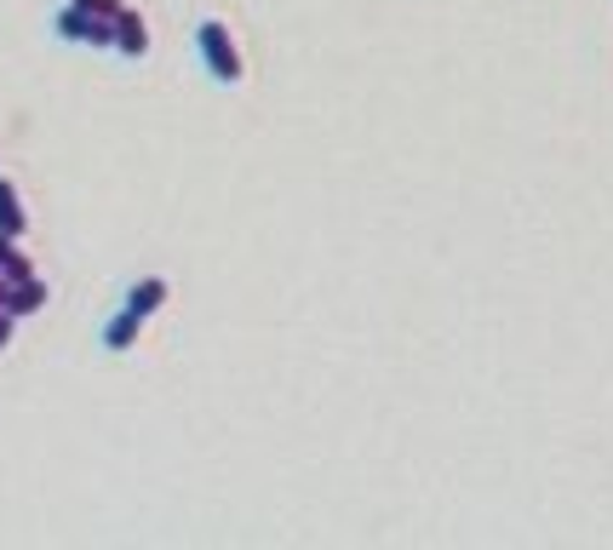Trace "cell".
I'll return each mask as SVG.
<instances>
[{"label": "cell", "mask_w": 613, "mask_h": 550, "mask_svg": "<svg viewBox=\"0 0 613 550\" xmlns=\"http://www.w3.org/2000/svg\"><path fill=\"white\" fill-rule=\"evenodd\" d=\"M161 304H167V276H144V281H132L127 287V310H138V316H155Z\"/></svg>", "instance_id": "8992f818"}, {"label": "cell", "mask_w": 613, "mask_h": 550, "mask_svg": "<svg viewBox=\"0 0 613 550\" xmlns=\"http://www.w3.org/2000/svg\"><path fill=\"white\" fill-rule=\"evenodd\" d=\"M138 328H144V316L120 304V310L104 321V333H98V344H104V350H132V344H138Z\"/></svg>", "instance_id": "277c9868"}, {"label": "cell", "mask_w": 613, "mask_h": 550, "mask_svg": "<svg viewBox=\"0 0 613 550\" xmlns=\"http://www.w3.org/2000/svg\"><path fill=\"white\" fill-rule=\"evenodd\" d=\"M115 52L120 57H144L150 52V29H144V17H138L132 7L115 12Z\"/></svg>", "instance_id": "3957f363"}, {"label": "cell", "mask_w": 613, "mask_h": 550, "mask_svg": "<svg viewBox=\"0 0 613 550\" xmlns=\"http://www.w3.org/2000/svg\"><path fill=\"white\" fill-rule=\"evenodd\" d=\"M12 253H17V247H12V235H0V264H7Z\"/></svg>", "instance_id": "9c48e42d"}, {"label": "cell", "mask_w": 613, "mask_h": 550, "mask_svg": "<svg viewBox=\"0 0 613 550\" xmlns=\"http://www.w3.org/2000/svg\"><path fill=\"white\" fill-rule=\"evenodd\" d=\"M52 35L69 40V47H115V17H92L80 7H58Z\"/></svg>", "instance_id": "7a4b0ae2"}, {"label": "cell", "mask_w": 613, "mask_h": 550, "mask_svg": "<svg viewBox=\"0 0 613 550\" xmlns=\"http://www.w3.org/2000/svg\"><path fill=\"white\" fill-rule=\"evenodd\" d=\"M195 52H201V64H207V75L218 80V87H235L241 75V52H235V40H230V29L218 24V17H201L195 24Z\"/></svg>", "instance_id": "6da1fadb"}, {"label": "cell", "mask_w": 613, "mask_h": 550, "mask_svg": "<svg viewBox=\"0 0 613 550\" xmlns=\"http://www.w3.org/2000/svg\"><path fill=\"white\" fill-rule=\"evenodd\" d=\"M40 304H47V281H35V276H24V281H7V310L24 321V316H35Z\"/></svg>", "instance_id": "5b68a950"}, {"label": "cell", "mask_w": 613, "mask_h": 550, "mask_svg": "<svg viewBox=\"0 0 613 550\" xmlns=\"http://www.w3.org/2000/svg\"><path fill=\"white\" fill-rule=\"evenodd\" d=\"M29 230V218H24V201H17V190H12V183L7 178H0V235H24Z\"/></svg>", "instance_id": "52a82bcc"}, {"label": "cell", "mask_w": 613, "mask_h": 550, "mask_svg": "<svg viewBox=\"0 0 613 550\" xmlns=\"http://www.w3.org/2000/svg\"><path fill=\"white\" fill-rule=\"evenodd\" d=\"M69 7L92 12V17H115V12H120V0H69Z\"/></svg>", "instance_id": "ba28073f"}]
</instances>
